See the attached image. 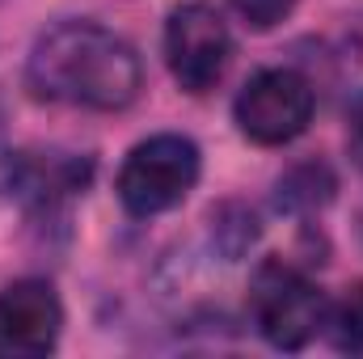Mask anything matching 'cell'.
I'll use <instances>...</instances> for the list:
<instances>
[{
    "mask_svg": "<svg viewBox=\"0 0 363 359\" xmlns=\"http://www.w3.org/2000/svg\"><path fill=\"white\" fill-rule=\"evenodd\" d=\"M34 97L81 106V110H123L140 97L144 68L127 38L97 21H60L51 26L26 64Z\"/></svg>",
    "mask_w": 363,
    "mask_h": 359,
    "instance_id": "cell-1",
    "label": "cell"
},
{
    "mask_svg": "<svg viewBox=\"0 0 363 359\" xmlns=\"http://www.w3.org/2000/svg\"><path fill=\"white\" fill-rule=\"evenodd\" d=\"M64 309L51 283L21 279L0 292V355L34 359L60 343Z\"/></svg>",
    "mask_w": 363,
    "mask_h": 359,
    "instance_id": "cell-6",
    "label": "cell"
},
{
    "mask_svg": "<svg viewBox=\"0 0 363 359\" xmlns=\"http://www.w3.org/2000/svg\"><path fill=\"white\" fill-rule=\"evenodd\" d=\"M199 182V148L186 136H152L135 144L118 170V199L131 216L178 207Z\"/></svg>",
    "mask_w": 363,
    "mask_h": 359,
    "instance_id": "cell-3",
    "label": "cell"
},
{
    "mask_svg": "<svg viewBox=\"0 0 363 359\" xmlns=\"http://www.w3.org/2000/svg\"><path fill=\"white\" fill-rule=\"evenodd\" d=\"M233 114L254 144H287L313 123V85L291 68H267L245 81Z\"/></svg>",
    "mask_w": 363,
    "mask_h": 359,
    "instance_id": "cell-5",
    "label": "cell"
},
{
    "mask_svg": "<svg viewBox=\"0 0 363 359\" xmlns=\"http://www.w3.org/2000/svg\"><path fill=\"white\" fill-rule=\"evenodd\" d=\"M347 123H351V131H347V136H351V153H355V161L363 165V97L355 101V106H351Z\"/></svg>",
    "mask_w": 363,
    "mask_h": 359,
    "instance_id": "cell-10",
    "label": "cell"
},
{
    "mask_svg": "<svg viewBox=\"0 0 363 359\" xmlns=\"http://www.w3.org/2000/svg\"><path fill=\"white\" fill-rule=\"evenodd\" d=\"M325 296L317 283L283 258L262 263L250 283V313L258 334L279 351H300L325 326Z\"/></svg>",
    "mask_w": 363,
    "mask_h": 359,
    "instance_id": "cell-2",
    "label": "cell"
},
{
    "mask_svg": "<svg viewBox=\"0 0 363 359\" xmlns=\"http://www.w3.org/2000/svg\"><path fill=\"white\" fill-rule=\"evenodd\" d=\"M233 55V34L224 17L203 0H182L165 21V60L186 93H207L224 77Z\"/></svg>",
    "mask_w": 363,
    "mask_h": 359,
    "instance_id": "cell-4",
    "label": "cell"
},
{
    "mask_svg": "<svg viewBox=\"0 0 363 359\" xmlns=\"http://www.w3.org/2000/svg\"><path fill=\"white\" fill-rule=\"evenodd\" d=\"M330 194H334V174L321 161L296 165L287 178H279V207H287V211H313Z\"/></svg>",
    "mask_w": 363,
    "mask_h": 359,
    "instance_id": "cell-7",
    "label": "cell"
},
{
    "mask_svg": "<svg viewBox=\"0 0 363 359\" xmlns=\"http://www.w3.org/2000/svg\"><path fill=\"white\" fill-rule=\"evenodd\" d=\"M325 330L330 343L347 355H363V283L347 287L338 296V304L325 309Z\"/></svg>",
    "mask_w": 363,
    "mask_h": 359,
    "instance_id": "cell-8",
    "label": "cell"
},
{
    "mask_svg": "<svg viewBox=\"0 0 363 359\" xmlns=\"http://www.w3.org/2000/svg\"><path fill=\"white\" fill-rule=\"evenodd\" d=\"M291 4H296V0H233V9H237L254 30H271V26H279V21L291 13Z\"/></svg>",
    "mask_w": 363,
    "mask_h": 359,
    "instance_id": "cell-9",
    "label": "cell"
}]
</instances>
